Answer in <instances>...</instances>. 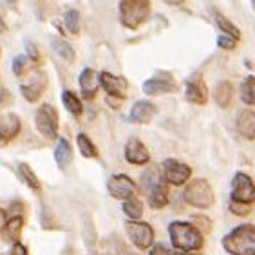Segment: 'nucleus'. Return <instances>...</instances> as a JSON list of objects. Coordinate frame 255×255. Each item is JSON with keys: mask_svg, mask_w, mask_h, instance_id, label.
I'll use <instances>...</instances> for the list:
<instances>
[{"mask_svg": "<svg viewBox=\"0 0 255 255\" xmlns=\"http://www.w3.org/2000/svg\"><path fill=\"white\" fill-rule=\"evenodd\" d=\"M223 246L230 255H255V228L243 225L223 239Z\"/></svg>", "mask_w": 255, "mask_h": 255, "instance_id": "obj_1", "label": "nucleus"}, {"mask_svg": "<svg viewBox=\"0 0 255 255\" xmlns=\"http://www.w3.org/2000/svg\"><path fill=\"white\" fill-rule=\"evenodd\" d=\"M168 234H170V241L174 248L181 252H194L203 246L201 232L197 230L196 226L188 225V223H172L168 226Z\"/></svg>", "mask_w": 255, "mask_h": 255, "instance_id": "obj_2", "label": "nucleus"}, {"mask_svg": "<svg viewBox=\"0 0 255 255\" xmlns=\"http://www.w3.org/2000/svg\"><path fill=\"white\" fill-rule=\"evenodd\" d=\"M150 15V0H122L120 22L128 29H137Z\"/></svg>", "mask_w": 255, "mask_h": 255, "instance_id": "obj_3", "label": "nucleus"}, {"mask_svg": "<svg viewBox=\"0 0 255 255\" xmlns=\"http://www.w3.org/2000/svg\"><path fill=\"white\" fill-rule=\"evenodd\" d=\"M183 197L188 205L196 206V208H208L214 203V192L205 179H194L188 183L183 192Z\"/></svg>", "mask_w": 255, "mask_h": 255, "instance_id": "obj_4", "label": "nucleus"}, {"mask_svg": "<svg viewBox=\"0 0 255 255\" xmlns=\"http://www.w3.org/2000/svg\"><path fill=\"white\" fill-rule=\"evenodd\" d=\"M34 123H36V128L45 139H56L58 137V113L53 105H42L36 111Z\"/></svg>", "mask_w": 255, "mask_h": 255, "instance_id": "obj_5", "label": "nucleus"}, {"mask_svg": "<svg viewBox=\"0 0 255 255\" xmlns=\"http://www.w3.org/2000/svg\"><path fill=\"white\" fill-rule=\"evenodd\" d=\"M232 199L252 205L255 201V187L246 174H237L232 181Z\"/></svg>", "mask_w": 255, "mask_h": 255, "instance_id": "obj_6", "label": "nucleus"}, {"mask_svg": "<svg viewBox=\"0 0 255 255\" xmlns=\"http://www.w3.org/2000/svg\"><path fill=\"white\" fill-rule=\"evenodd\" d=\"M190 167L185 165L181 161H176V159H167V161L163 163V179L172 185H183V183H187L190 179Z\"/></svg>", "mask_w": 255, "mask_h": 255, "instance_id": "obj_7", "label": "nucleus"}, {"mask_svg": "<svg viewBox=\"0 0 255 255\" xmlns=\"http://www.w3.org/2000/svg\"><path fill=\"white\" fill-rule=\"evenodd\" d=\"M125 230H127L128 237L132 241L137 248H148L154 241V232L150 228V225L147 223H139V221H128L125 225Z\"/></svg>", "mask_w": 255, "mask_h": 255, "instance_id": "obj_8", "label": "nucleus"}, {"mask_svg": "<svg viewBox=\"0 0 255 255\" xmlns=\"http://www.w3.org/2000/svg\"><path fill=\"white\" fill-rule=\"evenodd\" d=\"M185 96L190 103L196 105H205L208 102V89H206L205 80L201 73H194L187 80V89H185Z\"/></svg>", "mask_w": 255, "mask_h": 255, "instance_id": "obj_9", "label": "nucleus"}, {"mask_svg": "<svg viewBox=\"0 0 255 255\" xmlns=\"http://www.w3.org/2000/svg\"><path fill=\"white\" fill-rule=\"evenodd\" d=\"M107 188H109V194L113 197H116V199H125V201L130 199V197H134V194H136V185H134V181L128 176H123V174L111 177L107 183Z\"/></svg>", "mask_w": 255, "mask_h": 255, "instance_id": "obj_10", "label": "nucleus"}, {"mask_svg": "<svg viewBox=\"0 0 255 255\" xmlns=\"http://www.w3.org/2000/svg\"><path fill=\"white\" fill-rule=\"evenodd\" d=\"M45 87H47L45 74L42 73V71H34V73L31 74V78L27 80L25 84H22L20 93H22V96H24L27 102H36V100L42 96Z\"/></svg>", "mask_w": 255, "mask_h": 255, "instance_id": "obj_11", "label": "nucleus"}, {"mask_svg": "<svg viewBox=\"0 0 255 255\" xmlns=\"http://www.w3.org/2000/svg\"><path fill=\"white\" fill-rule=\"evenodd\" d=\"M100 84L102 87L105 89V93L109 96H114V98H120L123 100L125 98V94H127V80L125 78H120V76H114L111 73H102L100 74Z\"/></svg>", "mask_w": 255, "mask_h": 255, "instance_id": "obj_12", "label": "nucleus"}, {"mask_svg": "<svg viewBox=\"0 0 255 255\" xmlns=\"http://www.w3.org/2000/svg\"><path fill=\"white\" fill-rule=\"evenodd\" d=\"M161 78H150L143 84V91L148 96H157V94H167V93H174L177 89V85L172 82L170 74H163L159 73Z\"/></svg>", "mask_w": 255, "mask_h": 255, "instance_id": "obj_13", "label": "nucleus"}, {"mask_svg": "<svg viewBox=\"0 0 255 255\" xmlns=\"http://www.w3.org/2000/svg\"><path fill=\"white\" fill-rule=\"evenodd\" d=\"M20 132V120L13 113H0V145L7 143L9 139Z\"/></svg>", "mask_w": 255, "mask_h": 255, "instance_id": "obj_14", "label": "nucleus"}, {"mask_svg": "<svg viewBox=\"0 0 255 255\" xmlns=\"http://www.w3.org/2000/svg\"><path fill=\"white\" fill-rule=\"evenodd\" d=\"M125 157H127V161L132 163V165H145V163L150 159L147 147H145L137 137H130L127 141V145H125Z\"/></svg>", "mask_w": 255, "mask_h": 255, "instance_id": "obj_15", "label": "nucleus"}, {"mask_svg": "<svg viewBox=\"0 0 255 255\" xmlns=\"http://www.w3.org/2000/svg\"><path fill=\"white\" fill-rule=\"evenodd\" d=\"M100 85H102L100 84V74L96 71L89 67L82 71V74H80V87H82V94H84L85 98H94Z\"/></svg>", "mask_w": 255, "mask_h": 255, "instance_id": "obj_16", "label": "nucleus"}, {"mask_svg": "<svg viewBox=\"0 0 255 255\" xmlns=\"http://www.w3.org/2000/svg\"><path fill=\"white\" fill-rule=\"evenodd\" d=\"M156 116V105L150 102H136L132 111H130V120L136 123H150Z\"/></svg>", "mask_w": 255, "mask_h": 255, "instance_id": "obj_17", "label": "nucleus"}, {"mask_svg": "<svg viewBox=\"0 0 255 255\" xmlns=\"http://www.w3.org/2000/svg\"><path fill=\"white\" fill-rule=\"evenodd\" d=\"M237 130L246 139H254L255 137V111L245 109L237 118Z\"/></svg>", "mask_w": 255, "mask_h": 255, "instance_id": "obj_18", "label": "nucleus"}, {"mask_svg": "<svg viewBox=\"0 0 255 255\" xmlns=\"http://www.w3.org/2000/svg\"><path fill=\"white\" fill-rule=\"evenodd\" d=\"M214 100L221 109H228L234 100V85L230 82H221L214 89Z\"/></svg>", "mask_w": 255, "mask_h": 255, "instance_id": "obj_19", "label": "nucleus"}, {"mask_svg": "<svg viewBox=\"0 0 255 255\" xmlns=\"http://www.w3.org/2000/svg\"><path fill=\"white\" fill-rule=\"evenodd\" d=\"M54 159H56V163H58V167L62 168V170H65V168L71 165V161H73V148H71L69 141L64 139V137H60L58 145H56Z\"/></svg>", "mask_w": 255, "mask_h": 255, "instance_id": "obj_20", "label": "nucleus"}, {"mask_svg": "<svg viewBox=\"0 0 255 255\" xmlns=\"http://www.w3.org/2000/svg\"><path fill=\"white\" fill-rule=\"evenodd\" d=\"M163 183V177L157 170V167H150L141 174V188L145 190V194H148L150 190H154L156 187H159Z\"/></svg>", "mask_w": 255, "mask_h": 255, "instance_id": "obj_21", "label": "nucleus"}, {"mask_svg": "<svg viewBox=\"0 0 255 255\" xmlns=\"http://www.w3.org/2000/svg\"><path fill=\"white\" fill-rule=\"evenodd\" d=\"M168 194H167V188H165V183H161L159 187H156L154 190H150L147 194L148 197V205L152 206V208H163V206L168 203Z\"/></svg>", "mask_w": 255, "mask_h": 255, "instance_id": "obj_22", "label": "nucleus"}, {"mask_svg": "<svg viewBox=\"0 0 255 255\" xmlns=\"http://www.w3.org/2000/svg\"><path fill=\"white\" fill-rule=\"evenodd\" d=\"M123 212L130 221H137L143 216V203L137 197H130L123 203Z\"/></svg>", "mask_w": 255, "mask_h": 255, "instance_id": "obj_23", "label": "nucleus"}, {"mask_svg": "<svg viewBox=\"0 0 255 255\" xmlns=\"http://www.w3.org/2000/svg\"><path fill=\"white\" fill-rule=\"evenodd\" d=\"M62 102H64L65 109H67L71 114H74V116H80L82 111H84L80 98L74 93H71V91H64V93H62Z\"/></svg>", "mask_w": 255, "mask_h": 255, "instance_id": "obj_24", "label": "nucleus"}, {"mask_svg": "<svg viewBox=\"0 0 255 255\" xmlns=\"http://www.w3.org/2000/svg\"><path fill=\"white\" fill-rule=\"evenodd\" d=\"M51 45H53L54 53L58 54V56H62V58L67 60V62H74V51H73V47L65 42V40L53 38L51 40Z\"/></svg>", "mask_w": 255, "mask_h": 255, "instance_id": "obj_25", "label": "nucleus"}, {"mask_svg": "<svg viewBox=\"0 0 255 255\" xmlns=\"http://www.w3.org/2000/svg\"><path fill=\"white\" fill-rule=\"evenodd\" d=\"M241 98L246 105H255V76H248L241 87Z\"/></svg>", "mask_w": 255, "mask_h": 255, "instance_id": "obj_26", "label": "nucleus"}, {"mask_svg": "<svg viewBox=\"0 0 255 255\" xmlns=\"http://www.w3.org/2000/svg\"><path fill=\"white\" fill-rule=\"evenodd\" d=\"M216 22H217V27H219L225 34H228V36H232V38H236V40L241 38V31L237 29L236 25L232 24L226 16H223L221 13H216Z\"/></svg>", "mask_w": 255, "mask_h": 255, "instance_id": "obj_27", "label": "nucleus"}, {"mask_svg": "<svg viewBox=\"0 0 255 255\" xmlns=\"http://www.w3.org/2000/svg\"><path fill=\"white\" fill-rule=\"evenodd\" d=\"M76 141H78V148H80V152H82V156L84 157H96L98 156V150H96V147H94V143L91 141L85 134H78Z\"/></svg>", "mask_w": 255, "mask_h": 255, "instance_id": "obj_28", "label": "nucleus"}, {"mask_svg": "<svg viewBox=\"0 0 255 255\" xmlns=\"http://www.w3.org/2000/svg\"><path fill=\"white\" fill-rule=\"evenodd\" d=\"M18 174H20V177L24 179L27 185H29L33 190H38L40 188V181H38V177L34 176L33 174V170H31L25 163H22V165H18Z\"/></svg>", "mask_w": 255, "mask_h": 255, "instance_id": "obj_29", "label": "nucleus"}, {"mask_svg": "<svg viewBox=\"0 0 255 255\" xmlns=\"http://www.w3.org/2000/svg\"><path fill=\"white\" fill-rule=\"evenodd\" d=\"M5 232H7V237L11 241H18L20 234H22V217H13L7 225H5Z\"/></svg>", "mask_w": 255, "mask_h": 255, "instance_id": "obj_30", "label": "nucleus"}, {"mask_svg": "<svg viewBox=\"0 0 255 255\" xmlns=\"http://www.w3.org/2000/svg\"><path fill=\"white\" fill-rule=\"evenodd\" d=\"M65 27L73 34L80 33V15L76 9H69L67 13H65Z\"/></svg>", "mask_w": 255, "mask_h": 255, "instance_id": "obj_31", "label": "nucleus"}, {"mask_svg": "<svg viewBox=\"0 0 255 255\" xmlns=\"http://www.w3.org/2000/svg\"><path fill=\"white\" fill-rule=\"evenodd\" d=\"M27 67H29V58L24 56V54H18V56L13 60V73H15L16 76H22V74L27 71Z\"/></svg>", "mask_w": 255, "mask_h": 255, "instance_id": "obj_32", "label": "nucleus"}, {"mask_svg": "<svg viewBox=\"0 0 255 255\" xmlns=\"http://www.w3.org/2000/svg\"><path fill=\"white\" fill-rule=\"evenodd\" d=\"M230 212L232 214H236V216L245 217L250 214V205H246V203H239V201H230Z\"/></svg>", "mask_w": 255, "mask_h": 255, "instance_id": "obj_33", "label": "nucleus"}, {"mask_svg": "<svg viewBox=\"0 0 255 255\" xmlns=\"http://www.w3.org/2000/svg\"><path fill=\"white\" fill-rule=\"evenodd\" d=\"M217 45L225 51H234L236 49V45H237V40L232 38V36H228V34H221V36L217 38Z\"/></svg>", "mask_w": 255, "mask_h": 255, "instance_id": "obj_34", "label": "nucleus"}, {"mask_svg": "<svg viewBox=\"0 0 255 255\" xmlns=\"http://www.w3.org/2000/svg\"><path fill=\"white\" fill-rule=\"evenodd\" d=\"M150 255H179V254H176V252H172V250H168L167 246H161V245H156L150 250Z\"/></svg>", "mask_w": 255, "mask_h": 255, "instance_id": "obj_35", "label": "nucleus"}, {"mask_svg": "<svg viewBox=\"0 0 255 255\" xmlns=\"http://www.w3.org/2000/svg\"><path fill=\"white\" fill-rule=\"evenodd\" d=\"M25 49H27V56L31 58V62H38L40 54H38V51H36V47H34V44L27 42V44H25Z\"/></svg>", "mask_w": 255, "mask_h": 255, "instance_id": "obj_36", "label": "nucleus"}, {"mask_svg": "<svg viewBox=\"0 0 255 255\" xmlns=\"http://www.w3.org/2000/svg\"><path fill=\"white\" fill-rule=\"evenodd\" d=\"M9 255H27V250H25L24 245H20V243H15V246L11 248V254Z\"/></svg>", "mask_w": 255, "mask_h": 255, "instance_id": "obj_37", "label": "nucleus"}, {"mask_svg": "<svg viewBox=\"0 0 255 255\" xmlns=\"http://www.w3.org/2000/svg\"><path fill=\"white\" fill-rule=\"evenodd\" d=\"M5 212L4 210H0V232H2V228H5Z\"/></svg>", "mask_w": 255, "mask_h": 255, "instance_id": "obj_38", "label": "nucleus"}, {"mask_svg": "<svg viewBox=\"0 0 255 255\" xmlns=\"http://www.w3.org/2000/svg\"><path fill=\"white\" fill-rule=\"evenodd\" d=\"M163 2H167V4H170V5H181L185 0H163Z\"/></svg>", "mask_w": 255, "mask_h": 255, "instance_id": "obj_39", "label": "nucleus"}, {"mask_svg": "<svg viewBox=\"0 0 255 255\" xmlns=\"http://www.w3.org/2000/svg\"><path fill=\"white\" fill-rule=\"evenodd\" d=\"M7 2H9V4H15V2H16V0H7Z\"/></svg>", "mask_w": 255, "mask_h": 255, "instance_id": "obj_40", "label": "nucleus"}, {"mask_svg": "<svg viewBox=\"0 0 255 255\" xmlns=\"http://www.w3.org/2000/svg\"><path fill=\"white\" fill-rule=\"evenodd\" d=\"M179 255H197V254H179Z\"/></svg>", "mask_w": 255, "mask_h": 255, "instance_id": "obj_41", "label": "nucleus"}, {"mask_svg": "<svg viewBox=\"0 0 255 255\" xmlns=\"http://www.w3.org/2000/svg\"><path fill=\"white\" fill-rule=\"evenodd\" d=\"M125 255H136V254H130V252H127V254H125Z\"/></svg>", "mask_w": 255, "mask_h": 255, "instance_id": "obj_42", "label": "nucleus"}]
</instances>
